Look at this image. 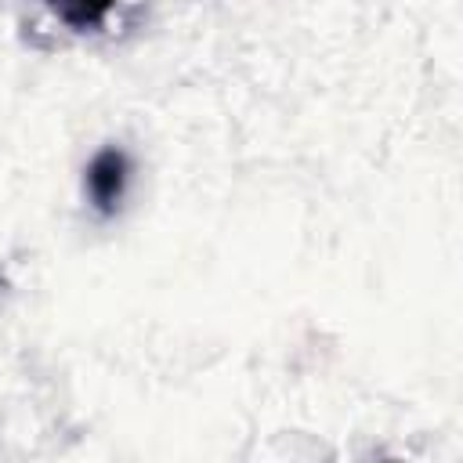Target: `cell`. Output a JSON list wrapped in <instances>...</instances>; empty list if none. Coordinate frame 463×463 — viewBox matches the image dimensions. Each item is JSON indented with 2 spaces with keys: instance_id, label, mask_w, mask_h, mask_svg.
Returning <instances> with one entry per match:
<instances>
[{
  "instance_id": "obj_1",
  "label": "cell",
  "mask_w": 463,
  "mask_h": 463,
  "mask_svg": "<svg viewBox=\"0 0 463 463\" xmlns=\"http://www.w3.org/2000/svg\"><path fill=\"white\" fill-rule=\"evenodd\" d=\"M130 174H134V163H130L127 148H119V145H101L90 156V163L83 170V195L98 217H112L123 206Z\"/></svg>"
},
{
  "instance_id": "obj_2",
  "label": "cell",
  "mask_w": 463,
  "mask_h": 463,
  "mask_svg": "<svg viewBox=\"0 0 463 463\" xmlns=\"http://www.w3.org/2000/svg\"><path fill=\"white\" fill-rule=\"evenodd\" d=\"M65 29L72 33H98L116 7V0H40Z\"/></svg>"
}]
</instances>
